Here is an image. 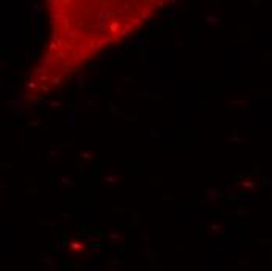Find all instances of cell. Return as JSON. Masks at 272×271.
Here are the masks:
<instances>
[{"instance_id":"cell-3","label":"cell","mask_w":272,"mask_h":271,"mask_svg":"<svg viewBox=\"0 0 272 271\" xmlns=\"http://www.w3.org/2000/svg\"><path fill=\"white\" fill-rule=\"evenodd\" d=\"M105 182H106V183H110V185H113V183H116V182H117V177H116V176H113V174H111V171H108V174L105 176Z\"/></svg>"},{"instance_id":"cell-7","label":"cell","mask_w":272,"mask_h":271,"mask_svg":"<svg viewBox=\"0 0 272 271\" xmlns=\"http://www.w3.org/2000/svg\"><path fill=\"white\" fill-rule=\"evenodd\" d=\"M120 78H122L125 83H133V78H131V77H128V75H122Z\"/></svg>"},{"instance_id":"cell-2","label":"cell","mask_w":272,"mask_h":271,"mask_svg":"<svg viewBox=\"0 0 272 271\" xmlns=\"http://www.w3.org/2000/svg\"><path fill=\"white\" fill-rule=\"evenodd\" d=\"M203 21L207 24H210V25H219V24H221V16L219 14H205Z\"/></svg>"},{"instance_id":"cell-9","label":"cell","mask_w":272,"mask_h":271,"mask_svg":"<svg viewBox=\"0 0 272 271\" xmlns=\"http://www.w3.org/2000/svg\"><path fill=\"white\" fill-rule=\"evenodd\" d=\"M167 17H175V13H174V11H171V13H167Z\"/></svg>"},{"instance_id":"cell-4","label":"cell","mask_w":272,"mask_h":271,"mask_svg":"<svg viewBox=\"0 0 272 271\" xmlns=\"http://www.w3.org/2000/svg\"><path fill=\"white\" fill-rule=\"evenodd\" d=\"M64 119L66 121H61V124H69V126H74L75 124V116L74 114H67Z\"/></svg>"},{"instance_id":"cell-8","label":"cell","mask_w":272,"mask_h":271,"mask_svg":"<svg viewBox=\"0 0 272 271\" xmlns=\"http://www.w3.org/2000/svg\"><path fill=\"white\" fill-rule=\"evenodd\" d=\"M211 227H213L214 230H221V224H217V223H213V224H211Z\"/></svg>"},{"instance_id":"cell-1","label":"cell","mask_w":272,"mask_h":271,"mask_svg":"<svg viewBox=\"0 0 272 271\" xmlns=\"http://www.w3.org/2000/svg\"><path fill=\"white\" fill-rule=\"evenodd\" d=\"M205 198H207V201H217L222 198V191L219 188H208L205 191Z\"/></svg>"},{"instance_id":"cell-6","label":"cell","mask_w":272,"mask_h":271,"mask_svg":"<svg viewBox=\"0 0 272 271\" xmlns=\"http://www.w3.org/2000/svg\"><path fill=\"white\" fill-rule=\"evenodd\" d=\"M224 188H225V191H227V193H233V194L236 193V190H235V185H233L232 182H225Z\"/></svg>"},{"instance_id":"cell-5","label":"cell","mask_w":272,"mask_h":271,"mask_svg":"<svg viewBox=\"0 0 272 271\" xmlns=\"http://www.w3.org/2000/svg\"><path fill=\"white\" fill-rule=\"evenodd\" d=\"M59 180H61V187H72V185H74V182H72L69 177H66V176H63Z\"/></svg>"}]
</instances>
